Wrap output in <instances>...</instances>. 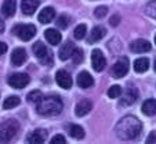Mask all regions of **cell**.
Masks as SVG:
<instances>
[{"mask_svg": "<svg viewBox=\"0 0 156 144\" xmlns=\"http://www.w3.org/2000/svg\"><path fill=\"white\" fill-rule=\"evenodd\" d=\"M133 67H134V71H136V72H139V74H143V72H145L147 70H148L149 61H148V59H144V57L137 59L136 61H134Z\"/></svg>", "mask_w": 156, "mask_h": 144, "instance_id": "603a6c76", "label": "cell"}, {"mask_svg": "<svg viewBox=\"0 0 156 144\" xmlns=\"http://www.w3.org/2000/svg\"><path fill=\"white\" fill-rule=\"evenodd\" d=\"M91 63H92V68L97 72H101L105 70L106 67V59H105L103 53L99 49H94L91 53Z\"/></svg>", "mask_w": 156, "mask_h": 144, "instance_id": "ba28073f", "label": "cell"}, {"mask_svg": "<svg viewBox=\"0 0 156 144\" xmlns=\"http://www.w3.org/2000/svg\"><path fill=\"white\" fill-rule=\"evenodd\" d=\"M33 52H34V55L37 56L38 61H40L42 65L49 67V65L53 64V53H52V50H50L46 45H44L41 41H38V42H35L34 45H33Z\"/></svg>", "mask_w": 156, "mask_h": 144, "instance_id": "277c9868", "label": "cell"}, {"mask_svg": "<svg viewBox=\"0 0 156 144\" xmlns=\"http://www.w3.org/2000/svg\"><path fill=\"white\" fill-rule=\"evenodd\" d=\"M40 5V0H22L20 10L25 15H33Z\"/></svg>", "mask_w": 156, "mask_h": 144, "instance_id": "5bb4252c", "label": "cell"}, {"mask_svg": "<svg viewBox=\"0 0 156 144\" xmlns=\"http://www.w3.org/2000/svg\"><path fill=\"white\" fill-rule=\"evenodd\" d=\"M19 103H20V98L16 97V95H11V97H8L3 102V109H14Z\"/></svg>", "mask_w": 156, "mask_h": 144, "instance_id": "d4e9b609", "label": "cell"}, {"mask_svg": "<svg viewBox=\"0 0 156 144\" xmlns=\"http://www.w3.org/2000/svg\"><path fill=\"white\" fill-rule=\"evenodd\" d=\"M56 82H57V85L61 87V88L68 90V88H71V87H72V77H71V75L68 74L67 71H64V70L57 71Z\"/></svg>", "mask_w": 156, "mask_h": 144, "instance_id": "9c48e42d", "label": "cell"}, {"mask_svg": "<svg viewBox=\"0 0 156 144\" xmlns=\"http://www.w3.org/2000/svg\"><path fill=\"white\" fill-rule=\"evenodd\" d=\"M143 124L137 117L125 116L115 125V135L121 140H133L140 135Z\"/></svg>", "mask_w": 156, "mask_h": 144, "instance_id": "6da1fadb", "label": "cell"}, {"mask_svg": "<svg viewBox=\"0 0 156 144\" xmlns=\"http://www.w3.org/2000/svg\"><path fill=\"white\" fill-rule=\"evenodd\" d=\"M151 44L147 40H136L130 44V50L134 53H145L151 50Z\"/></svg>", "mask_w": 156, "mask_h": 144, "instance_id": "4fadbf2b", "label": "cell"}, {"mask_svg": "<svg viewBox=\"0 0 156 144\" xmlns=\"http://www.w3.org/2000/svg\"><path fill=\"white\" fill-rule=\"evenodd\" d=\"M119 23V16L118 15H114V16L110 19V25H113V26H117Z\"/></svg>", "mask_w": 156, "mask_h": 144, "instance_id": "836d02e7", "label": "cell"}, {"mask_svg": "<svg viewBox=\"0 0 156 144\" xmlns=\"http://www.w3.org/2000/svg\"><path fill=\"white\" fill-rule=\"evenodd\" d=\"M62 101L60 99V97L56 95H49V97H42L41 101L37 103V112L41 116L52 117L57 116L61 113L62 110Z\"/></svg>", "mask_w": 156, "mask_h": 144, "instance_id": "7a4b0ae2", "label": "cell"}, {"mask_svg": "<svg viewBox=\"0 0 156 144\" xmlns=\"http://www.w3.org/2000/svg\"><path fill=\"white\" fill-rule=\"evenodd\" d=\"M73 50H75V45L68 41V42H65L61 48H60V50H58V57L61 59V60H68V59H71V56H72V53H73Z\"/></svg>", "mask_w": 156, "mask_h": 144, "instance_id": "ffe728a7", "label": "cell"}, {"mask_svg": "<svg viewBox=\"0 0 156 144\" xmlns=\"http://www.w3.org/2000/svg\"><path fill=\"white\" fill-rule=\"evenodd\" d=\"M107 95L110 98H119L122 95V88L119 86H112L107 91Z\"/></svg>", "mask_w": 156, "mask_h": 144, "instance_id": "4dcf8cb0", "label": "cell"}, {"mask_svg": "<svg viewBox=\"0 0 156 144\" xmlns=\"http://www.w3.org/2000/svg\"><path fill=\"white\" fill-rule=\"evenodd\" d=\"M106 14H107V7H105V5L97 7L94 11V15L97 18H103V16H106Z\"/></svg>", "mask_w": 156, "mask_h": 144, "instance_id": "1f68e13d", "label": "cell"}, {"mask_svg": "<svg viewBox=\"0 0 156 144\" xmlns=\"http://www.w3.org/2000/svg\"><path fill=\"white\" fill-rule=\"evenodd\" d=\"M145 13H147L148 16H151V18H154V19H156V0H151V2L147 4Z\"/></svg>", "mask_w": 156, "mask_h": 144, "instance_id": "f1b7e54d", "label": "cell"}, {"mask_svg": "<svg viewBox=\"0 0 156 144\" xmlns=\"http://www.w3.org/2000/svg\"><path fill=\"white\" fill-rule=\"evenodd\" d=\"M41 98H42V92L40 90H34V91L29 92L27 95V101L31 102V103H38L41 101Z\"/></svg>", "mask_w": 156, "mask_h": 144, "instance_id": "83f0119b", "label": "cell"}, {"mask_svg": "<svg viewBox=\"0 0 156 144\" xmlns=\"http://www.w3.org/2000/svg\"><path fill=\"white\" fill-rule=\"evenodd\" d=\"M139 98V91L134 87H129L125 91V94L122 95V99L119 101V106H129V105L134 103Z\"/></svg>", "mask_w": 156, "mask_h": 144, "instance_id": "30bf717a", "label": "cell"}, {"mask_svg": "<svg viewBox=\"0 0 156 144\" xmlns=\"http://www.w3.org/2000/svg\"><path fill=\"white\" fill-rule=\"evenodd\" d=\"M37 33L34 25H15L12 27V34H15L22 41H30Z\"/></svg>", "mask_w": 156, "mask_h": 144, "instance_id": "5b68a950", "label": "cell"}, {"mask_svg": "<svg viewBox=\"0 0 156 144\" xmlns=\"http://www.w3.org/2000/svg\"><path fill=\"white\" fill-rule=\"evenodd\" d=\"M155 44H156V35H155Z\"/></svg>", "mask_w": 156, "mask_h": 144, "instance_id": "f35d334b", "label": "cell"}, {"mask_svg": "<svg viewBox=\"0 0 156 144\" xmlns=\"http://www.w3.org/2000/svg\"><path fill=\"white\" fill-rule=\"evenodd\" d=\"M128 71H129V60H128V57L124 56V57H121L113 65L112 75L115 79H121L122 76H125V75L128 74Z\"/></svg>", "mask_w": 156, "mask_h": 144, "instance_id": "52a82bcc", "label": "cell"}, {"mask_svg": "<svg viewBox=\"0 0 156 144\" xmlns=\"http://www.w3.org/2000/svg\"><path fill=\"white\" fill-rule=\"evenodd\" d=\"M155 71H156V60H155Z\"/></svg>", "mask_w": 156, "mask_h": 144, "instance_id": "74e56055", "label": "cell"}, {"mask_svg": "<svg viewBox=\"0 0 156 144\" xmlns=\"http://www.w3.org/2000/svg\"><path fill=\"white\" fill-rule=\"evenodd\" d=\"M141 112L145 116H155L156 114V99H147L141 106Z\"/></svg>", "mask_w": 156, "mask_h": 144, "instance_id": "7402d4cb", "label": "cell"}, {"mask_svg": "<svg viewBox=\"0 0 156 144\" xmlns=\"http://www.w3.org/2000/svg\"><path fill=\"white\" fill-rule=\"evenodd\" d=\"M45 38H46V41L49 42L50 45H58L61 42V34H60V31H57L56 29H48L46 31H45Z\"/></svg>", "mask_w": 156, "mask_h": 144, "instance_id": "d6986e66", "label": "cell"}, {"mask_svg": "<svg viewBox=\"0 0 156 144\" xmlns=\"http://www.w3.org/2000/svg\"><path fill=\"white\" fill-rule=\"evenodd\" d=\"M71 59H72V61H73V64H80V63L83 61V59H84V53H83L82 49H76V48H75Z\"/></svg>", "mask_w": 156, "mask_h": 144, "instance_id": "4316f807", "label": "cell"}, {"mask_svg": "<svg viewBox=\"0 0 156 144\" xmlns=\"http://www.w3.org/2000/svg\"><path fill=\"white\" fill-rule=\"evenodd\" d=\"M92 109V103L88 99H82L79 103L76 105V109H75V114L77 117H84L86 114H88Z\"/></svg>", "mask_w": 156, "mask_h": 144, "instance_id": "2e32d148", "label": "cell"}, {"mask_svg": "<svg viewBox=\"0 0 156 144\" xmlns=\"http://www.w3.org/2000/svg\"><path fill=\"white\" fill-rule=\"evenodd\" d=\"M55 15H56L55 8L53 7H45L44 10L38 14V20H40L41 23H49L55 19Z\"/></svg>", "mask_w": 156, "mask_h": 144, "instance_id": "ac0fdd59", "label": "cell"}, {"mask_svg": "<svg viewBox=\"0 0 156 144\" xmlns=\"http://www.w3.org/2000/svg\"><path fill=\"white\" fill-rule=\"evenodd\" d=\"M5 30V25H4V22L3 20H0V34H2L3 31Z\"/></svg>", "mask_w": 156, "mask_h": 144, "instance_id": "8d00e7d4", "label": "cell"}, {"mask_svg": "<svg viewBox=\"0 0 156 144\" xmlns=\"http://www.w3.org/2000/svg\"><path fill=\"white\" fill-rule=\"evenodd\" d=\"M69 136L73 139L79 140L84 137V129H83L80 125H71L69 127Z\"/></svg>", "mask_w": 156, "mask_h": 144, "instance_id": "cb8c5ba5", "label": "cell"}, {"mask_svg": "<svg viewBox=\"0 0 156 144\" xmlns=\"http://www.w3.org/2000/svg\"><path fill=\"white\" fill-rule=\"evenodd\" d=\"M16 11V0H4L2 5V16L11 18L15 15Z\"/></svg>", "mask_w": 156, "mask_h": 144, "instance_id": "9a60e30c", "label": "cell"}, {"mask_svg": "<svg viewBox=\"0 0 156 144\" xmlns=\"http://www.w3.org/2000/svg\"><path fill=\"white\" fill-rule=\"evenodd\" d=\"M105 34H106V30L103 27H101V26H97V27H94L91 30V33H90V37H88V44H94V42H98V41H101L102 38L105 37Z\"/></svg>", "mask_w": 156, "mask_h": 144, "instance_id": "44dd1931", "label": "cell"}, {"mask_svg": "<svg viewBox=\"0 0 156 144\" xmlns=\"http://www.w3.org/2000/svg\"><path fill=\"white\" fill-rule=\"evenodd\" d=\"M69 20H71L69 16H67V15H60V16L57 18L56 23L60 29H67L68 26H69Z\"/></svg>", "mask_w": 156, "mask_h": 144, "instance_id": "f546056e", "label": "cell"}, {"mask_svg": "<svg viewBox=\"0 0 156 144\" xmlns=\"http://www.w3.org/2000/svg\"><path fill=\"white\" fill-rule=\"evenodd\" d=\"M19 132V124L15 120H7L0 124V143L12 140Z\"/></svg>", "mask_w": 156, "mask_h": 144, "instance_id": "3957f363", "label": "cell"}, {"mask_svg": "<svg viewBox=\"0 0 156 144\" xmlns=\"http://www.w3.org/2000/svg\"><path fill=\"white\" fill-rule=\"evenodd\" d=\"M48 139V131L45 129H35L34 132H31V133L27 136V142L29 143H33V144H42L46 142Z\"/></svg>", "mask_w": 156, "mask_h": 144, "instance_id": "7c38bea8", "label": "cell"}, {"mask_svg": "<svg viewBox=\"0 0 156 144\" xmlns=\"http://www.w3.org/2000/svg\"><path fill=\"white\" fill-rule=\"evenodd\" d=\"M154 142H156V133L152 132V133L148 136V139H147V143H154Z\"/></svg>", "mask_w": 156, "mask_h": 144, "instance_id": "d590c367", "label": "cell"}, {"mask_svg": "<svg viewBox=\"0 0 156 144\" xmlns=\"http://www.w3.org/2000/svg\"><path fill=\"white\" fill-rule=\"evenodd\" d=\"M92 85H94V79H92L91 75L87 71L80 72L79 76H77V86L80 88H90Z\"/></svg>", "mask_w": 156, "mask_h": 144, "instance_id": "e0dca14e", "label": "cell"}, {"mask_svg": "<svg viewBox=\"0 0 156 144\" xmlns=\"http://www.w3.org/2000/svg\"><path fill=\"white\" fill-rule=\"evenodd\" d=\"M87 34V26L84 25V23H82V25L76 26L75 27V31H73V35L76 40H83V38L86 37Z\"/></svg>", "mask_w": 156, "mask_h": 144, "instance_id": "484cf974", "label": "cell"}, {"mask_svg": "<svg viewBox=\"0 0 156 144\" xmlns=\"http://www.w3.org/2000/svg\"><path fill=\"white\" fill-rule=\"evenodd\" d=\"M5 52H7V45L4 42H0V56H3Z\"/></svg>", "mask_w": 156, "mask_h": 144, "instance_id": "e575fe53", "label": "cell"}, {"mask_svg": "<svg viewBox=\"0 0 156 144\" xmlns=\"http://www.w3.org/2000/svg\"><path fill=\"white\" fill-rule=\"evenodd\" d=\"M65 137L62 135H56V136L52 137V144H65Z\"/></svg>", "mask_w": 156, "mask_h": 144, "instance_id": "d6a6232c", "label": "cell"}, {"mask_svg": "<svg viewBox=\"0 0 156 144\" xmlns=\"http://www.w3.org/2000/svg\"><path fill=\"white\" fill-rule=\"evenodd\" d=\"M27 60V53L23 48H16L14 49L12 55H11V63L14 67H20L23 63Z\"/></svg>", "mask_w": 156, "mask_h": 144, "instance_id": "8fae6325", "label": "cell"}, {"mask_svg": "<svg viewBox=\"0 0 156 144\" xmlns=\"http://www.w3.org/2000/svg\"><path fill=\"white\" fill-rule=\"evenodd\" d=\"M8 85L14 88H25L26 86L30 83V76L27 74H23V72H16V74H12L8 76Z\"/></svg>", "mask_w": 156, "mask_h": 144, "instance_id": "8992f818", "label": "cell"}]
</instances>
